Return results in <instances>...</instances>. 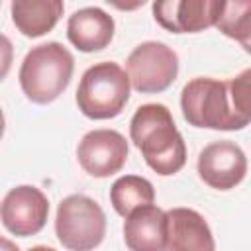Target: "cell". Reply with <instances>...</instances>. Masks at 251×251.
Instances as JSON below:
<instances>
[{"mask_svg": "<svg viewBox=\"0 0 251 251\" xmlns=\"http://www.w3.org/2000/svg\"><path fill=\"white\" fill-rule=\"evenodd\" d=\"M129 139L159 176H171L186 165V143L165 104H141L129 120Z\"/></svg>", "mask_w": 251, "mask_h": 251, "instance_id": "obj_1", "label": "cell"}, {"mask_svg": "<svg viewBox=\"0 0 251 251\" xmlns=\"http://www.w3.org/2000/svg\"><path fill=\"white\" fill-rule=\"evenodd\" d=\"M75 71L73 53L59 41H47L31 47L18 71L20 86L33 104L55 102L69 86Z\"/></svg>", "mask_w": 251, "mask_h": 251, "instance_id": "obj_2", "label": "cell"}, {"mask_svg": "<svg viewBox=\"0 0 251 251\" xmlns=\"http://www.w3.org/2000/svg\"><path fill=\"white\" fill-rule=\"evenodd\" d=\"M129 90L127 73L114 61H100L82 73L75 100L88 120H112L126 108Z\"/></svg>", "mask_w": 251, "mask_h": 251, "instance_id": "obj_3", "label": "cell"}, {"mask_svg": "<svg viewBox=\"0 0 251 251\" xmlns=\"http://www.w3.org/2000/svg\"><path fill=\"white\" fill-rule=\"evenodd\" d=\"M182 118L192 127L237 131L239 126L231 112L227 80L214 76H194L180 92Z\"/></svg>", "mask_w": 251, "mask_h": 251, "instance_id": "obj_4", "label": "cell"}, {"mask_svg": "<svg viewBox=\"0 0 251 251\" xmlns=\"http://www.w3.org/2000/svg\"><path fill=\"white\" fill-rule=\"evenodd\" d=\"M55 235L69 251H94L106 235V214L86 194H69L57 204Z\"/></svg>", "mask_w": 251, "mask_h": 251, "instance_id": "obj_5", "label": "cell"}, {"mask_svg": "<svg viewBox=\"0 0 251 251\" xmlns=\"http://www.w3.org/2000/svg\"><path fill=\"white\" fill-rule=\"evenodd\" d=\"M131 88L139 94L165 92L178 75V55L163 41H143L126 59Z\"/></svg>", "mask_w": 251, "mask_h": 251, "instance_id": "obj_6", "label": "cell"}, {"mask_svg": "<svg viewBox=\"0 0 251 251\" xmlns=\"http://www.w3.org/2000/svg\"><path fill=\"white\" fill-rule=\"evenodd\" d=\"M0 218L6 231L16 237L39 233L49 218V200L41 188L20 184L6 192L0 206Z\"/></svg>", "mask_w": 251, "mask_h": 251, "instance_id": "obj_7", "label": "cell"}, {"mask_svg": "<svg viewBox=\"0 0 251 251\" xmlns=\"http://www.w3.org/2000/svg\"><path fill=\"white\" fill-rule=\"evenodd\" d=\"M127 139L116 129H92L76 145V159L82 171L94 178H108L120 173L127 161Z\"/></svg>", "mask_w": 251, "mask_h": 251, "instance_id": "obj_8", "label": "cell"}, {"mask_svg": "<svg viewBox=\"0 0 251 251\" xmlns=\"http://www.w3.org/2000/svg\"><path fill=\"white\" fill-rule=\"evenodd\" d=\"M198 176L214 190H231L247 175V157L243 149L229 141L220 139L208 143L196 161Z\"/></svg>", "mask_w": 251, "mask_h": 251, "instance_id": "obj_9", "label": "cell"}, {"mask_svg": "<svg viewBox=\"0 0 251 251\" xmlns=\"http://www.w3.org/2000/svg\"><path fill=\"white\" fill-rule=\"evenodd\" d=\"M155 22L171 33H198L218 24L224 0H163L153 2Z\"/></svg>", "mask_w": 251, "mask_h": 251, "instance_id": "obj_10", "label": "cell"}, {"mask_svg": "<svg viewBox=\"0 0 251 251\" xmlns=\"http://www.w3.org/2000/svg\"><path fill=\"white\" fill-rule=\"evenodd\" d=\"M163 251H216L206 218L192 208L167 210V241Z\"/></svg>", "mask_w": 251, "mask_h": 251, "instance_id": "obj_11", "label": "cell"}, {"mask_svg": "<svg viewBox=\"0 0 251 251\" xmlns=\"http://www.w3.org/2000/svg\"><path fill=\"white\" fill-rule=\"evenodd\" d=\"M114 18L98 6H86L73 12L67 22V37L82 53H94L108 47L114 39Z\"/></svg>", "mask_w": 251, "mask_h": 251, "instance_id": "obj_12", "label": "cell"}, {"mask_svg": "<svg viewBox=\"0 0 251 251\" xmlns=\"http://www.w3.org/2000/svg\"><path fill=\"white\" fill-rule=\"evenodd\" d=\"M124 241L129 251H163L167 241V210L149 204L131 212L124 222Z\"/></svg>", "mask_w": 251, "mask_h": 251, "instance_id": "obj_13", "label": "cell"}, {"mask_svg": "<svg viewBox=\"0 0 251 251\" xmlns=\"http://www.w3.org/2000/svg\"><path fill=\"white\" fill-rule=\"evenodd\" d=\"M63 10L61 0H14L10 4L16 29L31 39L49 33L61 20Z\"/></svg>", "mask_w": 251, "mask_h": 251, "instance_id": "obj_14", "label": "cell"}, {"mask_svg": "<svg viewBox=\"0 0 251 251\" xmlns=\"http://www.w3.org/2000/svg\"><path fill=\"white\" fill-rule=\"evenodd\" d=\"M155 200L153 184L139 175H124L110 186V204L122 218H127L137 208L149 206Z\"/></svg>", "mask_w": 251, "mask_h": 251, "instance_id": "obj_15", "label": "cell"}, {"mask_svg": "<svg viewBox=\"0 0 251 251\" xmlns=\"http://www.w3.org/2000/svg\"><path fill=\"white\" fill-rule=\"evenodd\" d=\"M216 27L229 39L237 41L245 53L251 55V0L224 2V10Z\"/></svg>", "mask_w": 251, "mask_h": 251, "instance_id": "obj_16", "label": "cell"}, {"mask_svg": "<svg viewBox=\"0 0 251 251\" xmlns=\"http://www.w3.org/2000/svg\"><path fill=\"white\" fill-rule=\"evenodd\" d=\"M227 94L239 129L247 127L251 124V67L227 80Z\"/></svg>", "mask_w": 251, "mask_h": 251, "instance_id": "obj_17", "label": "cell"}, {"mask_svg": "<svg viewBox=\"0 0 251 251\" xmlns=\"http://www.w3.org/2000/svg\"><path fill=\"white\" fill-rule=\"evenodd\" d=\"M0 243H2V249H0V251H20V247H18V245H14L8 237H2V241H0Z\"/></svg>", "mask_w": 251, "mask_h": 251, "instance_id": "obj_18", "label": "cell"}, {"mask_svg": "<svg viewBox=\"0 0 251 251\" xmlns=\"http://www.w3.org/2000/svg\"><path fill=\"white\" fill-rule=\"evenodd\" d=\"M27 251H55L53 247H47V245H33V247H29Z\"/></svg>", "mask_w": 251, "mask_h": 251, "instance_id": "obj_19", "label": "cell"}]
</instances>
